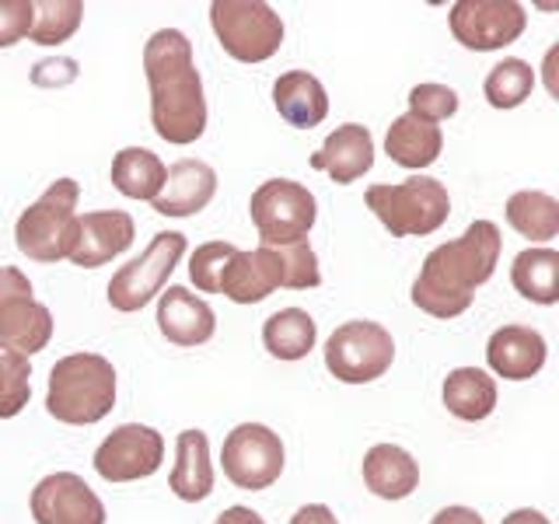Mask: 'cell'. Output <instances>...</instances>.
<instances>
[{
	"instance_id": "30bf717a",
	"label": "cell",
	"mask_w": 559,
	"mask_h": 524,
	"mask_svg": "<svg viewBox=\"0 0 559 524\" xmlns=\"http://www.w3.org/2000/svg\"><path fill=\"white\" fill-rule=\"evenodd\" d=\"M182 255H186V235L157 231L147 245V252L130 259L127 266H119L116 276L109 279V305L122 314L151 305L165 290L168 276L175 273Z\"/></svg>"
},
{
	"instance_id": "8d00e7d4",
	"label": "cell",
	"mask_w": 559,
	"mask_h": 524,
	"mask_svg": "<svg viewBox=\"0 0 559 524\" xmlns=\"http://www.w3.org/2000/svg\"><path fill=\"white\" fill-rule=\"evenodd\" d=\"M430 524H486L479 511H472V507H444V511H437Z\"/></svg>"
},
{
	"instance_id": "f35d334b",
	"label": "cell",
	"mask_w": 559,
	"mask_h": 524,
	"mask_svg": "<svg viewBox=\"0 0 559 524\" xmlns=\"http://www.w3.org/2000/svg\"><path fill=\"white\" fill-rule=\"evenodd\" d=\"M500 524H549V517L542 511H532V507H521V511H511Z\"/></svg>"
},
{
	"instance_id": "e0dca14e",
	"label": "cell",
	"mask_w": 559,
	"mask_h": 524,
	"mask_svg": "<svg viewBox=\"0 0 559 524\" xmlns=\"http://www.w3.org/2000/svg\"><path fill=\"white\" fill-rule=\"evenodd\" d=\"M311 168L325 171L336 186H349L364 179L367 171L374 168V136L360 122H343L336 127L325 144L311 154Z\"/></svg>"
},
{
	"instance_id": "d590c367",
	"label": "cell",
	"mask_w": 559,
	"mask_h": 524,
	"mask_svg": "<svg viewBox=\"0 0 559 524\" xmlns=\"http://www.w3.org/2000/svg\"><path fill=\"white\" fill-rule=\"evenodd\" d=\"M290 524H340V521L325 503H305V507H297V511H294Z\"/></svg>"
},
{
	"instance_id": "2e32d148",
	"label": "cell",
	"mask_w": 559,
	"mask_h": 524,
	"mask_svg": "<svg viewBox=\"0 0 559 524\" xmlns=\"http://www.w3.org/2000/svg\"><path fill=\"white\" fill-rule=\"evenodd\" d=\"M133 238L136 224L127 210H95V214L78 217V238L67 259L81 270H98L127 252Z\"/></svg>"
},
{
	"instance_id": "6da1fadb",
	"label": "cell",
	"mask_w": 559,
	"mask_h": 524,
	"mask_svg": "<svg viewBox=\"0 0 559 524\" xmlns=\"http://www.w3.org/2000/svg\"><path fill=\"white\" fill-rule=\"evenodd\" d=\"M154 133L175 147L197 144L206 130V98L192 43L179 28H157L144 46Z\"/></svg>"
},
{
	"instance_id": "277c9868",
	"label": "cell",
	"mask_w": 559,
	"mask_h": 524,
	"mask_svg": "<svg viewBox=\"0 0 559 524\" xmlns=\"http://www.w3.org/2000/svg\"><path fill=\"white\" fill-rule=\"evenodd\" d=\"M116 406V367L102 354H70L52 364L46 409L70 427H92Z\"/></svg>"
},
{
	"instance_id": "44dd1931",
	"label": "cell",
	"mask_w": 559,
	"mask_h": 524,
	"mask_svg": "<svg viewBox=\"0 0 559 524\" xmlns=\"http://www.w3.org/2000/svg\"><path fill=\"white\" fill-rule=\"evenodd\" d=\"M168 489L186 503H200L214 493V462H210V441L203 430H182L175 441V468Z\"/></svg>"
},
{
	"instance_id": "4316f807",
	"label": "cell",
	"mask_w": 559,
	"mask_h": 524,
	"mask_svg": "<svg viewBox=\"0 0 559 524\" xmlns=\"http://www.w3.org/2000/svg\"><path fill=\"white\" fill-rule=\"evenodd\" d=\"M112 186L127 200H157L165 186V165L162 157L147 147H122L112 157Z\"/></svg>"
},
{
	"instance_id": "74e56055",
	"label": "cell",
	"mask_w": 559,
	"mask_h": 524,
	"mask_svg": "<svg viewBox=\"0 0 559 524\" xmlns=\"http://www.w3.org/2000/svg\"><path fill=\"white\" fill-rule=\"evenodd\" d=\"M214 524H266V521H262V514H255L252 507H227Z\"/></svg>"
},
{
	"instance_id": "83f0119b",
	"label": "cell",
	"mask_w": 559,
	"mask_h": 524,
	"mask_svg": "<svg viewBox=\"0 0 559 524\" xmlns=\"http://www.w3.org/2000/svg\"><path fill=\"white\" fill-rule=\"evenodd\" d=\"M511 284L521 297L535 305L559 301V252L556 249H524L514 255Z\"/></svg>"
},
{
	"instance_id": "8fae6325",
	"label": "cell",
	"mask_w": 559,
	"mask_h": 524,
	"mask_svg": "<svg viewBox=\"0 0 559 524\" xmlns=\"http://www.w3.org/2000/svg\"><path fill=\"white\" fill-rule=\"evenodd\" d=\"M52 340V314L32 297V284L22 270L0 266V349L17 357L43 354Z\"/></svg>"
},
{
	"instance_id": "1f68e13d",
	"label": "cell",
	"mask_w": 559,
	"mask_h": 524,
	"mask_svg": "<svg viewBox=\"0 0 559 524\" xmlns=\"http://www.w3.org/2000/svg\"><path fill=\"white\" fill-rule=\"evenodd\" d=\"M32 398V364L11 349H0V419L17 416Z\"/></svg>"
},
{
	"instance_id": "d4e9b609",
	"label": "cell",
	"mask_w": 559,
	"mask_h": 524,
	"mask_svg": "<svg viewBox=\"0 0 559 524\" xmlns=\"http://www.w3.org/2000/svg\"><path fill=\"white\" fill-rule=\"evenodd\" d=\"M444 406L465 424H479L497 409V381L483 367H454L444 378Z\"/></svg>"
},
{
	"instance_id": "7402d4cb",
	"label": "cell",
	"mask_w": 559,
	"mask_h": 524,
	"mask_svg": "<svg viewBox=\"0 0 559 524\" xmlns=\"http://www.w3.org/2000/svg\"><path fill=\"white\" fill-rule=\"evenodd\" d=\"M364 483L381 500H406L419 486V465L416 458L399 444H374L364 454Z\"/></svg>"
},
{
	"instance_id": "484cf974",
	"label": "cell",
	"mask_w": 559,
	"mask_h": 524,
	"mask_svg": "<svg viewBox=\"0 0 559 524\" xmlns=\"http://www.w3.org/2000/svg\"><path fill=\"white\" fill-rule=\"evenodd\" d=\"M262 343L276 360H305L319 343V325L305 308L273 311L262 325Z\"/></svg>"
},
{
	"instance_id": "7a4b0ae2",
	"label": "cell",
	"mask_w": 559,
	"mask_h": 524,
	"mask_svg": "<svg viewBox=\"0 0 559 524\" xmlns=\"http://www.w3.org/2000/svg\"><path fill=\"white\" fill-rule=\"evenodd\" d=\"M500 227L493 221H472L462 238L437 245L413 279V305L433 319H459L472 308L476 287L493 276L500 262Z\"/></svg>"
},
{
	"instance_id": "cb8c5ba5",
	"label": "cell",
	"mask_w": 559,
	"mask_h": 524,
	"mask_svg": "<svg viewBox=\"0 0 559 524\" xmlns=\"http://www.w3.org/2000/svg\"><path fill=\"white\" fill-rule=\"evenodd\" d=\"M384 151H389L395 165L419 171V168H430L437 157H441L444 133L437 122H427V119L406 112L392 122L389 133H384Z\"/></svg>"
},
{
	"instance_id": "4fadbf2b",
	"label": "cell",
	"mask_w": 559,
	"mask_h": 524,
	"mask_svg": "<svg viewBox=\"0 0 559 524\" xmlns=\"http://www.w3.org/2000/svg\"><path fill=\"white\" fill-rule=\"evenodd\" d=\"M451 35L465 49L489 52L503 49L521 39L524 25H528V11L514 0H459L448 14Z\"/></svg>"
},
{
	"instance_id": "f546056e",
	"label": "cell",
	"mask_w": 559,
	"mask_h": 524,
	"mask_svg": "<svg viewBox=\"0 0 559 524\" xmlns=\"http://www.w3.org/2000/svg\"><path fill=\"white\" fill-rule=\"evenodd\" d=\"M535 87V70L518 57L500 60L483 81V95L493 109H518V105L532 95Z\"/></svg>"
},
{
	"instance_id": "d6986e66",
	"label": "cell",
	"mask_w": 559,
	"mask_h": 524,
	"mask_svg": "<svg viewBox=\"0 0 559 524\" xmlns=\"http://www.w3.org/2000/svg\"><path fill=\"white\" fill-rule=\"evenodd\" d=\"M157 329L175 346H203L214 340L217 314L192 290L168 287L157 294Z\"/></svg>"
},
{
	"instance_id": "f1b7e54d",
	"label": "cell",
	"mask_w": 559,
	"mask_h": 524,
	"mask_svg": "<svg viewBox=\"0 0 559 524\" xmlns=\"http://www.w3.org/2000/svg\"><path fill=\"white\" fill-rule=\"evenodd\" d=\"M507 224L521 238L552 241L559 235V200L538 189H521L507 200Z\"/></svg>"
},
{
	"instance_id": "5bb4252c",
	"label": "cell",
	"mask_w": 559,
	"mask_h": 524,
	"mask_svg": "<svg viewBox=\"0 0 559 524\" xmlns=\"http://www.w3.org/2000/svg\"><path fill=\"white\" fill-rule=\"evenodd\" d=\"M165 462V437L144 424L116 427L95 451V472L105 483H136Z\"/></svg>"
},
{
	"instance_id": "52a82bcc",
	"label": "cell",
	"mask_w": 559,
	"mask_h": 524,
	"mask_svg": "<svg viewBox=\"0 0 559 524\" xmlns=\"http://www.w3.org/2000/svg\"><path fill=\"white\" fill-rule=\"evenodd\" d=\"M210 25L224 52L238 63H262L284 46V17L259 0H214Z\"/></svg>"
},
{
	"instance_id": "d6a6232c",
	"label": "cell",
	"mask_w": 559,
	"mask_h": 524,
	"mask_svg": "<svg viewBox=\"0 0 559 524\" xmlns=\"http://www.w3.org/2000/svg\"><path fill=\"white\" fill-rule=\"evenodd\" d=\"M235 252L238 249H235L231 241H206V245H200V249L189 255V279L197 284V290L221 294L224 270H227V262H231Z\"/></svg>"
},
{
	"instance_id": "7c38bea8",
	"label": "cell",
	"mask_w": 559,
	"mask_h": 524,
	"mask_svg": "<svg viewBox=\"0 0 559 524\" xmlns=\"http://www.w3.org/2000/svg\"><path fill=\"white\" fill-rule=\"evenodd\" d=\"M224 476L238 489H270L284 472V441L266 424H238L221 448Z\"/></svg>"
},
{
	"instance_id": "e575fe53",
	"label": "cell",
	"mask_w": 559,
	"mask_h": 524,
	"mask_svg": "<svg viewBox=\"0 0 559 524\" xmlns=\"http://www.w3.org/2000/svg\"><path fill=\"white\" fill-rule=\"evenodd\" d=\"M35 0H0V49L28 39Z\"/></svg>"
},
{
	"instance_id": "3957f363",
	"label": "cell",
	"mask_w": 559,
	"mask_h": 524,
	"mask_svg": "<svg viewBox=\"0 0 559 524\" xmlns=\"http://www.w3.org/2000/svg\"><path fill=\"white\" fill-rule=\"evenodd\" d=\"M322 284L319 255L308 241L284 245V249H259L255 252H235L227 262L221 294L235 305H259L276 287L287 290H311Z\"/></svg>"
},
{
	"instance_id": "ba28073f",
	"label": "cell",
	"mask_w": 559,
	"mask_h": 524,
	"mask_svg": "<svg viewBox=\"0 0 559 524\" xmlns=\"http://www.w3.org/2000/svg\"><path fill=\"white\" fill-rule=\"evenodd\" d=\"M249 214L262 249H284V245L308 241V231L314 227V217H319V203L301 182L270 179L252 192Z\"/></svg>"
},
{
	"instance_id": "5b68a950",
	"label": "cell",
	"mask_w": 559,
	"mask_h": 524,
	"mask_svg": "<svg viewBox=\"0 0 559 524\" xmlns=\"http://www.w3.org/2000/svg\"><path fill=\"white\" fill-rule=\"evenodd\" d=\"M367 210L389 227L392 238L433 235L451 214V196L441 179L413 175L406 182H378L364 192Z\"/></svg>"
},
{
	"instance_id": "8992f818",
	"label": "cell",
	"mask_w": 559,
	"mask_h": 524,
	"mask_svg": "<svg viewBox=\"0 0 559 524\" xmlns=\"http://www.w3.org/2000/svg\"><path fill=\"white\" fill-rule=\"evenodd\" d=\"M78 200L81 186L74 179H57L14 224L17 252L35 262H60L78 238Z\"/></svg>"
},
{
	"instance_id": "836d02e7",
	"label": "cell",
	"mask_w": 559,
	"mask_h": 524,
	"mask_svg": "<svg viewBox=\"0 0 559 524\" xmlns=\"http://www.w3.org/2000/svg\"><path fill=\"white\" fill-rule=\"evenodd\" d=\"M409 112L427 119V122H441V119H451L459 112V92L448 84H416L409 92Z\"/></svg>"
},
{
	"instance_id": "ac0fdd59",
	"label": "cell",
	"mask_w": 559,
	"mask_h": 524,
	"mask_svg": "<svg viewBox=\"0 0 559 524\" xmlns=\"http://www.w3.org/2000/svg\"><path fill=\"white\" fill-rule=\"evenodd\" d=\"M217 192V171L200 157H182L165 168V186L154 200V214L162 217H192L210 206Z\"/></svg>"
},
{
	"instance_id": "ffe728a7",
	"label": "cell",
	"mask_w": 559,
	"mask_h": 524,
	"mask_svg": "<svg viewBox=\"0 0 559 524\" xmlns=\"http://www.w3.org/2000/svg\"><path fill=\"white\" fill-rule=\"evenodd\" d=\"M546 336L528 325H503L486 343L489 371L503 381H528L546 367Z\"/></svg>"
},
{
	"instance_id": "603a6c76",
	"label": "cell",
	"mask_w": 559,
	"mask_h": 524,
	"mask_svg": "<svg viewBox=\"0 0 559 524\" xmlns=\"http://www.w3.org/2000/svg\"><path fill=\"white\" fill-rule=\"evenodd\" d=\"M273 105L280 119H287L297 130H311L329 116V95L322 81L308 70H290L280 74L273 84Z\"/></svg>"
},
{
	"instance_id": "9a60e30c",
	"label": "cell",
	"mask_w": 559,
	"mask_h": 524,
	"mask_svg": "<svg viewBox=\"0 0 559 524\" xmlns=\"http://www.w3.org/2000/svg\"><path fill=\"white\" fill-rule=\"evenodd\" d=\"M35 524H105V503L78 472H52L32 489Z\"/></svg>"
},
{
	"instance_id": "9c48e42d",
	"label": "cell",
	"mask_w": 559,
	"mask_h": 524,
	"mask_svg": "<svg viewBox=\"0 0 559 524\" xmlns=\"http://www.w3.org/2000/svg\"><path fill=\"white\" fill-rule=\"evenodd\" d=\"M395 360V340L381 322H343L325 343V367L343 384H371Z\"/></svg>"
},
{
	"instance_id": "4dcf8cb0",
	"label": "cell",
	"mask_w": 559,
	"mask_h": 524,
	"mask_svg": "<svg viewBox=\"0 0 559 524\" xmlns=\"http://www.w3.org/2000/svg\"><path fill=\"white\" fill-rule=\"evenodd\" d=\"M81 17H84L81 0H43V4H35L28 39L39 46H60L81 28Z\"/></svg>"
}]
</instances>
